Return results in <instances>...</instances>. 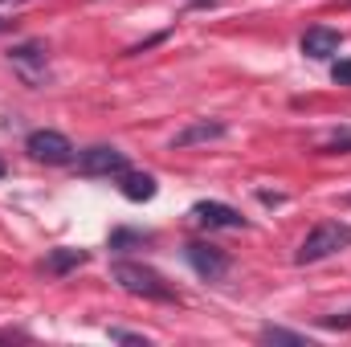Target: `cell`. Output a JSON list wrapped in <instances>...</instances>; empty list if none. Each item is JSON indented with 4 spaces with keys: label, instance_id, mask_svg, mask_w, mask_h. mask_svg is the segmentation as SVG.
I'll list each match as a JSON object with an SVG mask.
<instances>
[{
    "label": "cell",
    "instance_id": "cell-15",
    "mask_svg": "<svg viewBox=\"0 0 351 347\" xmlns=\"http://www.w3.org/2000/svg\"><path fill=\"white\" fill-rule=\"evenodd\" d=\"M106 339H114V344H152L147 335H139V331H127V327H106Z\"/></svg>",
    "mask_w": 351,
    "mask_h": 347
},
{
    "label": "cell",
    "instance_id": "cell-1",
    "mask_svg": "<svg viewBox=\"0 0 351 347\" xmlns=\"http://www.w3.org/2000/svg\"><path fill=\"white\" fill-rule=\"evenodd\" d=\"M110 278L127 290V294H135V298H147V302H180V294H176V286L156 270V265H143V261H114L110 265Z\"/></svg>",
    "mask_w": 351,
    "mask_h": 347
},
{
    "label": "cell",
    "instance_id": "cell-4",
    "mask_svg": "<svg viewBox=\"0 0 351 347\" xmlns=\"http://www.w3.org/2000/svg\"><path fill=\"white\" fill-rule=\"evenodd\" d=\"M74 168H78L82 176H106V180H119L131 164H127V152H119V147H110V143H94V147H86V152L74 156Z\"/></svg>",
    "mask_w": 351,
    "mask_h": 347
},
{
    "label": "cell",
    "instance_id": "cell-10",
    "mask_svg": "<svg viewBox=\"0 0 351 347\" xmlns=\"http://www.w3.org/2000/svg\"><path fill=\"white\" fill-rule=\"evenodd\" d=\"M119 192H123L127 200H135V204H139V200H152V196L160 192V184H156V176L131 172V168H127V172L119 176Z\"/></svg>",
    "mask_w": 351,
    "mask_h": 347
},
{
    "label": "cell",
    "instance_id": "cell-17",
    "mask_svg": "<svg viewBox=\"0 0 351 347\" xmlns=\"http://www.w3.org/2000/svg\"><path fill=\"white\" fill-rule=\"evenodd\" d=\"M4 172H8V168H4V160H0V180H4Z\"/></svg>",
    "mask_w": 351,
    "mask_h": 347
},
{
    "label": "cell",
    "instance_id": "cell-9",
    "mask_svg": "<svg viewBox=\"0 0 351 347\" xmlns=\"http://www.w3.org/2000/svg\"><path fill=\"white\" fill-rule=\"evenodd\" d=\"M302 53L311 58V62H327V58H335L339 53V45H343V33L339 29H331V25H311L306 33H302Z\"/></svg>",
    "mask_w": 351,
    "mask_h": 347
},
{
    "label": "cell",
    "instance_id": "cell-18",
    "mask_svg": "<svg viewBox=\"0 0 351 347\" xmlns=\"http://www.w3.org/2000/svg\"><path fill=\"white\" fill-rule=\"evenodd\" d=\"M0 4H8V0H0ZM12 4H16V0H12Z\"/></svg>",
    "mask_w": 351,
    "mask_h": 347
},
{
    "label": "cell",
    "instance_id": "cell-8",
    "mask_svg": "<svg viewBox=\"0 0 351 347\" xmlns=\"http://www.w3.org/2000/svg\"><path fill=\"white\" fill-rule=\"evenodd\" d=\"M192 221L204 225V229H245L250 225L233 204H221V200H196L192 204Z\"/></svg>",
    "mask_w": 351,
    "mask_h": 347
},
{
    "label": "cell",
    "instance_id": "cell-12",
    "mask_svg": "<svg viewBox=\"0 0 351 347\" xmlns=\"http://www.w3.org/2000/svg\"><path fill=\"white\" fill-rule=\"evenodd\" d=\"M265 344H294V347H311V339L302 331H286V327H262Z\"/></svg>",
    "mask_w": 351,
    "mask_h": 347
},
{
    "label": "cell",
    "instance_id": "cell-5",
    "mask_svg": "<svg viewBox=\"0 0 351 347\" xmlns=\"http://www.w3.org/2000/svg\"><path fill=\"white\" fill-rule=\"evenodd\" d=\"M25 152H29L33 160H45V164H70V160H74V143H70L62 131H49V127L29 131Z\"/></svg>",
    "mask_w": 351,
    "mask_h": 347
},
{
    "label": "cell",
    "instance_id": "cell-13",
    "mask_svg": "<svg viewBox=\"0 0 351 347\" xmlns=\"http://www.w3.org/2000/svg\"><path fill=\"white\" fill-rule=\"evenodd\" d=\"M147 241H152V233H131V229L110 233V250H123V246H147Z\"/></svg>",
    "mask_w": 351,
    "mask_h": 347
},
{
    "label": "cell",
    "instance_id": "cell-16",
    "mask_svg": "<svg viewBox=\"0 0 351 347\" xmlns=\"http://www.w3.org/2000/svg\"><path fill=\"white\" fill-rule=\"evenodd\" d=\"M331 78H335L339 86H351V62H335V66H331Z\"/></svg>",
    "mask_w": 351,
    "mask_h": 347
},
{
    "label": "cell",
    "instance_id": "cell-3",
    "mask_svg": "<svg viewBox=\"0 0 351 347\" xmlns=\"http://www.w3.org/2000/svg\"><path fill=\"white\" fill-rule=\"evenodd\" d=\"M8 62H12V70L21 74L25 86L37 90L49 82V49H45V41H21V45H12Z\"/></svg>",
    "mask_w": 351,
    "mask_h": 347
},
{
    "label": "cell",
    "instance_id": "cell-2",
    "mask_svg": "<svg viewBox=\"0 0 351 347\" xmlns=\"http://www.w3.org/2000/svg\"><path fill=\"white\" fill-rule=\"evenodd\" d=\"M348 246H351V225L348 221H323V225H315V229L302 237L294 261H298V265H315V261L331 258V254H339V250H348Z\"/></svg>",
    "mask_w": 351,
    "mask_h": 347
},
{
    "label": "cell",
    "instance_id": "cell-14",
    "mask_svg": "<svg viewBox=\"0 0 351 347\" xmlns=\"http://www.w3.org/2000/svg\"><path fill=\"white\" fill-rule=\"evenodd\" d=\"M323 156H343V152H351V131H339V135H331L323 147H319Z\"/></svg>",
    "mask_w": 351,
    "mask_h": 347
},
{
    "label": "cell",
    "instance_id": "cell-11",
    "mask_svg": "<svg viewBox=\"0 0 351 347\" xmlns=\"http://www.w3.org/2000/svg\"><path fill=\"white\" fill-rule=\"evenodd\" d=\"M78 265H86V250H49L45 261H41V270L45 274H53V278H66V274H74Z\"/></svg>",
    "mask_w": 351,
    "mask_h": 347
},
{
    "label": "cell",
    "instance_id": "cell-7",
    "mask_svg": "<svg viewBox=\"0 0 351 347\" xmlns=\"http://www.w3.org/2000/svg\"><path fill=\"white\" fill-rule=\"evenodd\" d=\"M229 135V123L225 119H188L180 131L172 135V152L180 147H200V143H217V139H225Z\"/></svg>",
    "mask_w": 351,
    "mask_h": 347
},
{
    "label": "cell",
    "instance_id": "cell-6",
    "mask_svg": "<svg viewBox=\"0 0 351 347\" xmlns=\"http://www.w3.org/2000/svg\"><path fill=\"white\" fill-rule=\"evenodd\" d=\"M184 258H188V265H192L204 282H221V278L229 274V254H225L221 246H208V241H188V246H184Z\"/></svg>",
    "mask_w": 351,
    "mask_h": 347
}]
</instances>
